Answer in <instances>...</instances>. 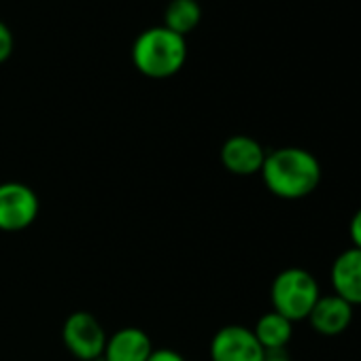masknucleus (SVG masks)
<instances>
[{
    "label": "nucleus",
    "instance_id": "f03ea898",
    "mask_svg": "<svg viewBox=\"0 0 361 361\" xmlns=\"http://www.w3.org/2000/svg\"><path fill=\"white\" fill-rule=\"evenodd\" d=\"M188 62L185 37L166 26H153L140 32L132 45L134 68L149 79H170Z\"/></svg>",
    "mask_w": 361,
    "mask_h": 361
},
{
    "label": "nucleus",
    "instance_id": "f257e3e1",
    "mask_svg": "<svg viewBox=\"0 0 361 361\" xmlns=\"http://www.w3.org/2000/svg\"><path fill=\"white\" fill-rule=\"evenodd\" d=\"M266 190L281 200H302L321 183V161L302 147H279L266 153L262 166Z\"/></svg>",
    "mask_w": 361,
    "mask_h": 361
},
{
    "label": "nucleus",
    "instance_id": "0eeeda50",
    "mask_svg": "<svg viewBox=\"0 0 361 361\" xmlns=\"http://www.w3.org/2000/svg\"><path fill=\"white\" fill-rule=\"evenodd\" d=\"M266 153L268 151L257 138L247 134H234L221 145L219 159L228 172L236 176H253L262 172Z\"/></svg>",
    "mask_w": 361,
    "mask_h": 361
},
{
    "label": "nucleus",
    "instance_id": "dca6fc26",
    "mask_svg": "<svg viewBox=\"0 0 361 361\" xmlns=\"http://www.w3.org/2000/svg\"><path fill=\"white\" fill-rule=\"evenodd\" d=\"M264 361H291V359H289V357H287V355L281 350V353H268Z\"/></svg>",
    "mask_w": 361,
    "mask_h": 361
},
{
    "label": "nucleus",
    "instance_id": "6e6552de",
    "mask_svg": "<svg viewBox=\"0 0 361 361\" xmlns=\"http://www.w3.org/2000/svg\"><path fill=\"white\" fill-rule=\"evenodd\" d=\"M353 317H355V306H350L346 300H342L336 293H327V295L321 293L306 321L310 323L312 331L334 338L350 327Z\"/></svg>",
    "mask_w": 361,
    "mask_h": 361
},
{
    "label": "nucleus",
    "instance_id": "1a4fd4ad",
    "mask_svg": "<svg viewBox=\"0 0 361 361\" xmlns=\"http://www.w3.org/2000/svg\"><path fill=\"white\" fill-rule=\"evenodd\" d=\"M329 281L336 295L350 306H361V249H344L331 264Z\"/></svg>",
    "mask_w": 361,
    "mask_h": 361
},
{
    "label": "nucleus",
    "instance_id": "423d86ee",
    "mask_svg": "<svg viewBox=\"0 0 361 361\" xmlns=\"http://www.w3.org/2000/svg\"><path fill=\"white\" fill-rule=\"evenodd\" d=\"M211 361H264L266 350L253 329L245 325H224L211 340Z\"/></svg>",
    "mask_w": 361,
    "mask_h": 361
},
{
    "label": "nucleus",
    "instance_id": "7ed1b4c3",
    "mask_svg": "<svg viewBox=\"0 0 361 361\" xmlns=\"http://www.w3.org/2000/svg\"><path fill=\"white\" fill-rule=\"evenodd\" d=\"M319 298V281L304 268H285L274 276L270 285L272 310L283 314L291 323L306 321Z\"/></svg>",
    "mask_w": 361,
    "mask_h": 361
},
{
    "label": "nucleus",
    "instance_id": "f8f14e48",
    "mask_svg": "<svg viewBox=\"0 0 361 361\" xmlns=\"http://www.w3.org/2000/svg\"><path fill=\"white\" fill-rule=\"evenodd\" d=\"M202 9L198 0H170L166 13H164V26L172 30L178 37H188L200 26Z\"/></svg>",
    "mask_w": 361,
    "mask_h": 361
},
{
    "label": "nucleus",
    "instance_id": "9d476101",
    "mask_svg": "<svg viewBox=\"0 0 361 361\" xmlns=\"http://www.w3.org/2000/svg\"><path fill=\"white\" fill-rule=\"evenodd\" d=\"M153 348L155 346L145 329L128 325L109 336L100 361H147Z\"/></svg>",
    "mask_w": 361,
    "mask_h": 361
},
{
    "label": "nucleus",
    "instance_id": "9b49d317",
    "mask_svg": "<svg viewBox=\"0 0 361 361\" xmlns=\"http://www.w3.org/2000/svg\"><path fill=\"white\" fill-rule=\"evenodd\" d=\"M253 334L266 353H281L293 338V323L283 314L270 310L257 319Z\"/></svg>",
    "mask_w": 361,
    "mask_h": 361
},
{
    "label": "nucleus",
    "instance_id": "20e7f679",
    "mask_svg": "<svg viewBox=\"0 0 361 361\" xmlns=\"http://www.w3.org/2000/svg\"><path fill=\"white\" fill-rule=\"evenodd\" d=\"M106 340L109 334L92 312L77 310L68 314L62 325V342L79 361H100Z\"/></svg>",
    "mask_w": 361,
    "mask_h": 361
},
{
    "label": "nucleus",
    "instance_id": "2eb2a0df",
    "mask_svg": "<svg viewBox=\"0 0 361 361\" xmlns=\"http://www.w3.org/2000/svg\"><path fill=\"white\" fill-rule=\"evenodd\" d=\"M147 361H188V359L172 348H153V353Z\"/></svg>",
    "mask_w": 361,
    "mask_h": 361
},
{
    "label": "nucleus",
    "instance_id": "4468645a",
    "mask_svg": "<svg viewBox=\"0 0 361 361\" xmlns=\"http://www.w3.org/2000/svg\"><path fill=\"white\" fill-rule=\"evenodd\" d=\"M348 234H350V240H353V247L361 249V207L355 211V215L350 217V224H348Z\"/></svg>",
    "mask_w": 361,
    "mask_h": 361
},
{
    "label": "nucleus",
    "instance_id": "39448f33",
    "mask_svg": "<svg viewBox=\"0 0 361 361\" xmlns=\"http://www.w3.org/2000/svg\"><path fill=\"white\" fill-rule=\"evenodd\" d=\"M39 213L41 200L30 185L20 180L0 183V232L28 230Z\"/></svg>",
    "mask_w": 361,
    "mask_h": 361
},
{
    "label": "nucleus",
    "instance_id": "ddd939ff",
    "mask_svg": "<svg viewBox=\"0 0 361 361\" xmlns=\"http://www.w3.org/2000/svg\"><path fill=\"white\" fill-rule=\"evenodd\" d=\"M13 47H16L13 32H11V28L3 20H0V64H5L11 58Z\"/></svg>",
    "mask_w": 361,
    "mask_h": 361
}]
</instances>
